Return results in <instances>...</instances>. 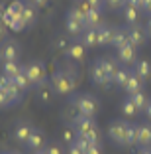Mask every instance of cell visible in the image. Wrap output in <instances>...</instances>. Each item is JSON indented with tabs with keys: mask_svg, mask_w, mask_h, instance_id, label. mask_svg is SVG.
Segmentation results:
<instances>
[{
	"mask_svg": "<svg viewBox=\"0 0 151 154\" xmlns=\"http://www.w3.org/2000/svg\"><path fill=\"white\" fill-rule=\"evenodd\" d=\"M20 57V44L14 40H6L0 45V59L2 61H18Z\"/></svg>",
	"mask_w": 151,
	"mask_h": 154,
	"instance_id": "9",
	"label": "cell"
},
{
	"mask_svg": "<svg viewBox=\"0 0 151 154\" xmlns=\"http://www.w3.org/2000/svg\"><path fill=\"white\" fill-rule=\"evenodd\" d=\"M4 14H6V8H4V4L0 2V20H4Z\"/></svg>",
	"mask_w": 151,
	"mask_h": 154,
	"instance_id": "48",
	"label": "cell"
},
{
	"mask_svg": "<svg viewBox=\"0 0 151 154\" xmlns=\"http://www.w3.org/2000/svg\"><path fill=\"white\" fill-rule=\"evenodd\" d=\"M45 154H65L59 144H47L45 146Z\"/></svg>",
	"mask_w": 151,
	"mask_h": 154,
	"instance_id": "38",
	"label": "cell"
},
{
	"mask_svg": "<svg viewBox=\"0 0 151 154\" xmlns=\"http://www.w3.org/2000/svg\"><path fill=\"white\" fill-rule=\"evenodd\" d=\"M102 26V10H90L86 14V28H98Z\"/></svg>",
	"mask_w": 151,
	"mask_h": 154,
	"instance_id": "25",
	"label": "cell"
},
{
	"mask_svg": "<svg viewBox=\"0 0 151 154\" xmlns=\"http://www.w3.org/2000/svg\"><path fill=\"white\" fill-rule=\"evenodd\" d=\"M71 105L77 109L79 115H86V117H96L100 111V103L94 95L90 93H79V95H71Z\"/></svg>",
	"mask_w": 151,
	"mask_h": 154,
	"instance_id": "2",
	"label": "cell"
},
{
	"mask_svg": "<svg viewBox=\"0 0 151 154\" xmlns=\"http://www.w3.org/2000/svg\"><path fill=\"white\" fill-rule=\"evenodd\" d=\"M2 22H4L10 30H14V32H22V30H26V28H28L26 22H24V18H22V14H10V12H6Z\"/></svg>",
	"mask_w": 151,
	"mask_h": 154,
	"instance_id": "14",
	"label": "cell"
},
{
	"mask_svg": "<svg viewBox=\"0 0 151 154\" xmlns=\"http://www.w3.org/2000/svg\"><path fill=\"white\" fill-rule=\"evenodd\" d=\"M14 83H16V85H18L20 89L24 91V93H26V91H28V89H30V87H31L30 79H28V75H26V73H24V71H22V73H18V75L14 77Z\"/></svg>",
	"mask_w": 151,
	"mask_h": 154,
	"instance_id": "32",
	"label": "cell"
},
{
	"mask_svg": "<svg viewBox=\"0 0 151 154\" xmlns=\"http://www.w3.org/2000/svg\"><path fill=\"white\" fill-rule=\"evenodd\" d=\"M141 87H143V79L135 71H132V75H129V79H128V83H126L124 91L128 93V95H133V93H139Z\"/></svg>",
	"mask_w": 151,
	"mask_h": 154,
	"instance_id": "18",
	"label": "cell"
},
{
	"mask_svg": "<svg viewBox=\"0 0 151 154\" xmlns=\"http://www.w3.org/2000/svg\"><path fill=\"white\" fill-rule=\"evenodd\" d=\"M36 131V128L31 127L30 122H26V121H20L16 127H14V140L16 142H22V144H26L28 142V138L31 136V132Z\"/></svg>",
	"mask_w": 151,
	"mask_h": 154,
	"instance_id": "12",
	"label": "cell"
},
{
	"mask_svg": "<svg viewBox=\"0 0 151 154\" xmlns=\"http://www.w3.org/2000/svg\"><path fill=\"white\" fill-rule=\"evenodd\" d=\"M122 16H124V20L128 22V26H133V24H138V20H139V8H135V6H132V4H124Z\"/></svg>",
	"mask_w": 151,
	"mask_h": 154,
	"instance_id": "21",
	"label": "cell"
},
{
	"mask_svg": "<svg viewBox=\"0 0 151 154\" xmlns=\"http://www.w3.org/2000/svg\"><path fill=\"white\" fill-rule=\"evenodd\" d=\"M102 61H104V67H106V71H108L110 77H114V73L122 67L120 61H118V57H102Z\"/></svg>",
	"mask_w": 151,
	"mask_h": 154,
	"instance_id": "29",
	"label": "cell"
},
{
	"mask_svg": "<svg viewBox=\"0 0 151 154\" xmlns=\"http://www.w3.org/2000/svg\"><path fill=\"white\" fill-rule=\"evenodd\" d=\"M126 44H129L128 42V34H126V28H116L114 30V38H112V45H114L116 50H120V48H124Z\"/></svg>",
	"mask_w": 151,
	"mask_h": 154,
	"instance_id": "24",
	"label": "cell"
},
{
	"mask_svg": "<svg viewBox=\"0 0 151 154\" xmlns=\"http://www.w3.org/2000/svg\"><path fill=\"white\" fill-rule=\"evenodd\" d=\"M45 144V134L39 131V128H36V131L31 132V136L28 138L26 142V148L28 150H33V152H37V150H41Z\"/></svg>",
	"mask_w": 151,
	"mask_h": 154,
	"instance_id": "15",
	"label": "cell"
},
{
	"mask_svg": "<svg viewBox=\"0 0 151 154\" xmlns=\"http://www.w3.org/2000/svg\"><path fill=\"white\" fill-rule=\"evenodd\" d=\"M145 12L149 14V18H151V2H149V6H147V8H145Z\"/></svg>",
	"mask_w": 151,
	"mask_h": 154,
	"instance_id": "49",
	"label": "cell"
},
{
	"mask_svg": "<svg viewBox=\"0 0 151 154\" xmlns=\"http://www.w3.org/2000/svg\"><path fill=\"white\" fill-rule=\"evenodd\" d=\"M22 18H24V22H26V26H33V24H36V20H37L36 6L26 4V8H24V12H22Z\"/></svg>",
	"mask_w": 151,
	"mask_h": 154,
	"instance_id": "26",
	"label": "cell"
},
{
	"mask_svg": "<svg viewBox=\"0 0 151 154\" xmlns=\"http://www.w3.org/2000/svg\"><path fill=\"white\" fill-rule=\"evenodd\" d=\"M24 71V65H20L18 61H2V73L4 75H8V77H16L18 73H22Z\"/></svg>",
	"mask_w": 151,
	"mask_h": 154,
	"instance_id": "23",
	"label": "cell"
},
{
	"mask_svg": "<svg viewBox=\"0 0 151 154\" xmlns=\"http://www.w3.org/2000/svg\"><path fill=\"white\" fill-rule=\"evenodd\" d=\"M114 30H116V26H108V24L98 26V45H112Z\"/></svg>",
	"mask_w": 151,
	"mask_h": 154,
	"instance_id": "16",
	"label": "cell"
},
{
	"mask_svg": "<svg viewBox=\"0 0 151 154\" xmlns=\"http://www.w3.org/2000/svg\"><path fill=\"white\" fill-rule=\"evenodd\" d=\"M75 144L79 146V148H83V150L86 152V150H89L90 146H94V142L90 140V138H89L86 134H77V140H75Z\"/></svg>",
	"mask_w": 151,
	"mask_h": 154,
	"instance_id": "33",
	"label": "cell"
},
{
	"mask_svg": "<svg viewBox=\"0 0 151 154\" xmlns=\"http://www.w3.org/2000/svg\"><path fill=\"white\" fill-rule=\"evenodd\" d=\"M143 2H145V0H126V4H132L139 10H143Z\"/></svg>",
	"mask_w": 151,
	"mask_h": 154,
	"instance_id": "41",
	"label": "cell"
},
{
	"mask_svg": "<svg viewBox=\"0 0 151 154\" xmlns=\"http://www.w3.org/2000/svg\"><path fill=\"white\" fill-rule=\"evenodd\" d=\"M122 115H126V117H133V115L138 113V107L133 105V101L129 99V97H126L124 101H122Z\"/></svg>",
	"mask_w": 151,
	"mask_h": 154,
	"instance_id": "30",
	"label": "cell"
},
{
	"mask_svg": "<svg viewBox=\"0 0 151 154\" xmlns=\"http://www.w3.org/2000/svg\"><path fill=\"white\" fill-rule=\"evenodd\" d=\"M24 8H26V2H24V0H12L10 6L6 8V12H10V14H22Z\"/></svg>",
	"mask_w": 151,
	"mask_h": 154,
	"instance_id": "34",
	"label": "cell"
},
{
	"mask_svg": "<svg viewBox=\"0 0 151 154\" xmlns=\"http://www.w3.org/2000/svg\"><path fill=\"white\" fill-rule=\"evenodd\" d=\"M33 154H43V150H37V152H33Z\"/></svg>",
	"mask_w": 151,
	"mask_h": 154,
	"instance_id": "51",
	"label": "cell"
},
{
	"mask_svg": "<svg viewBox=\"0 0 151 154\" xmlns=\"http://www.w3.org/2000/svg\"><path fill=\"white\" fill-rule=\"evenodd\" d=\"M49 83L55 89V93L63 97H71L75 91V77H73V71H69V69H57L49 77Z\"/></svg>",
	"mask_w": 151,
	"mask_h": 154,
	"instance_id": "1",
	"label": "cell"
},
{
	"mask_svg": "<svg viewBox=\"0 0 151 154\" xmlns=\"http://www.w3.org/2000/svg\"><path fill=\"white\" fill-rule=\"evenodd\" d=\"M65 154H86V152H85L83 148H79L77 144H71L69 148H67V152H65Z\"/></svg>",
	"mask_w": 151,
	"mask_h": 154,
	"instance_id": "40",
	"label": "cell"
},
{
	"mask_svg": "<svg viewBox=\"0 0 151 154\" xmlns=\"http://www.w3.org/2000/svg\"><path fill=\"white\" fill-rule=\"evenodd\" d=\"M24 73L28 75L31 87H39L43 83H47V71H45V65L39 59H31V61L24 63Z\"/></svg>",
	"mask_w": 151,
	"mask_h": 154,
	"instance_id": "3",
	"label": "cell"
},
{
	"mask_svg": "<svg viewBox=\"0 0 151 154\" xmlns=\"http://www.w3.org/2000/svg\"><path fill=\"white\" fill-rule=\"evenodd\" d=\"M55 89L51 87V83H43V85H39V87H36V97H37V101H39L41 105H49V103H53L55 101Z\"/></svg>",
	"mask_w": 151,
	"mask_h": 154,
	"instance_id": "13",
	"label": "cell"
},
{
	"mask_svg": "<svg viewBox=\"0 0 151 154\" xmlns=\"http://www.w3.org/2000/svg\"><path fill=\"white\" fill-rule=\"evenodd\" d=\"M138 144V125L128 122V128H126V146H133Z\"/></svg>",
	"mask_w": 151,
	"mask_h": 154,
	"instance_id": "27",
	"label": "cell"
},
{
	"mask_svg": "<svg viewBox=\"0 0 151 154\" xmlns=\"http://www.w3.org/2000/svg\"><path fill=\"white\" fill-rule=\"evenodd\" d=\"M65 57L69 59L71 63H83L86 59V45L75 38V40L69 44V48L65 50Z\"/></svg>",
	"mask_w": 151,
	"mask_h": 154,
	"instance_id": "4",
	"label": "cell"
},
{
	"mask_svg": "<svg viewBox=\"0 0 151 154\" xmlns=\"http://www.w3.org/2000/svg\"><path fill=\"white\" fill-rule=\"evenodd\" d=\"M126 128H128V122L126 121H122V119L112 121L110 127H108V136L112 138V142L126 146Z\"/></svg>",
	"mask_w": 151,
	"mask_h": 154,
	"instance_id": "6",
	"label": "cell"
},
{
	"mask_svg": "<svg viewBox=\"0 0 151 154\" xmlns=\"http://www.w3.org/2000/svg\"><path fill=\"white\" fill-rule=\"evenodd\" d=\"M71 125L75 127V131L79 132V134H86V136L92 134L94 131H98V128H96V122H94V119H92V117H86V115H79V113L73 117Z\"/></svg>",
	"mask_w": 151,
	"mask_h": 154,
	"instance_id": "5",
	"label": "cell"
},
{
	"mask_svg": "<svg viewBox=\"0 0 151 154\" xmlns=\"http://www.w3.org/2000/svg\"><path fill=\"white\" fill-rule=\"evenodd\" d=\"M2 154H20V152H2Z\"/></svg>",
	"mask_w": 151,
	"mask_h": 154,
	"instance_id": "50",
	"label": "cell"
},
{
	"mask_svg": "<svg viewBox=\"0 0 151 154\" xmlns=\"http://www.w3.org/2000/svg\"><path fill=\"white\" fill-rule=\"evenodd\" d=\"M145 32H147V38H151V18H149V22L145 24Z\"/></svg>",
	"mask_w": 151,
	"mask_h": 154,
	"instance_id": "47",
	"label": "cell"
},
{
	"mask_svg": "<svg viewBox=\"0 0 151 154\" xmlns=\"http://www.w3.org/2000/svg\"><path fill=\"white\" fill-rule=\"evenodd\" d=\"M90 4V8H94V10H104V6H106V2L104 0H86Z\"/></svg>",
	"mask_w": 151,
	"mask_h": 154,
	"instance_id": "39",
	"label": "cell"
},
{
	"mask_svg": "<svg viewBox=\"0 0 151 154\" xmlns=\"http://www.w3.org/2000/svg\"><path fill=\"white\" fill-rule=\"evenodd\" d=\"M143 113H145V117H147V119L151 121V101H149V105L145 107V111H143Z\"/></svg>",
	"mask_w": 151,
	"mask_h": 154,
	"instance_id": "46",
	"label": "cell"
},
{
	"mask_svg": "<svg viewBox=\"0 0 151 154\" xmlns=\"http://www.w3.org/2000/svg\"><path fill=\"white\" fill-rule=\"evenodd\" d=\"M138 154H151V146H139Z\"/></svg>",
	"mask_w": 151,
	"mask_h": 154,
	"instance_id": "45",
	"label": "cell"
},
{
	"mask_svg": "<svg viewBox=\"0 0 151 154\" xmlns=\"http://www.w3.org/2000/svg\"><path fill=\"white\" fill-rule=\"evenodd\" d=\"M43 154H45V150H43Z\"/></svg>",
	"mask_w": 151,
	"mask_h": 154,
	"instance_id": "52",
	"label": "cell"
},
{
	"mask_svg": "<svg viewBox=\"0 0 151 154\" xmlns=\"http://www.w3.org/2000/svg\"><path fill=\"white\" fill-rule=\"evenodd\" d=\"M138 146H151V125L149 122L138 125Z\"/></svg>",
	"mask_w": 151,
	"mask_h": 154,
	"instance_id": "17",
	"label": "cell"
},
{
	"mask_svg": "<svg viewBox=\"0 0 151 154\" xmlns=\"http://www.w3.org/2000/svg\"><path fill=\"white\" fill-rule=\"evenodd\" d=\"M86 154H102V148H100V144H94L86 150Z\"/></svg>",
	"mask_w": 151,
	"mask_h": 154,
	"instance_id": "43",
	"label": "cell"
},
{
	"mask_svg": "<svg viewBox=\"0 0 151 154\" xmlns=\"http://www.w3.org/2000/svg\"><path fill=\"white\" fill-rule=\"evenodd\" d=\"M133 71L138 73L143 81L149 79V77H151V61H149V59H138L135 65H133Z\"/></svg>",
	"mask_w": 151,
	"mask_h": 154,
	"instance_id": "22",
	"label": "cell"
},
{
	"mask_svg": "<svg viewBox=\"0 0 151 154\" xmlns=\"http://www.w3.org/2000/svg\"><path fill=\"white\" fill-rule=\"evenodd\" d=\"M79 40L83 42L86 48H96L98 45V28H86Z\"/></svg>",
	"mask_w": 151,
	"mask_h": 154,
	"instance_id": "19",
	"label": "cell"
},
{
	"mask_svg": "<svg viewBox=\"0 0 151 154\" xmlns=\"http://www.w3.org/2000/svg\"><path fill=\"white\" fill-rule=\"evenodd\" d=\"M132 71H133V69H129V67H126V65H122V67L114 73V77H112V83L124 89L126 83H128V79H129V75H132Z\"/></svg>",
	"mask_w": 151,
	"mask_h": 154,
	"instance_id": "20",
	"label": "cell"
},
{
	"mask_svg": "<svg viewBox=\"0 0 151 154\" xmlns=\"http://www.w3.org/2000/svg\"><path fill=\"white\" fill-rule=\"evenodd\" d=\"M10 105H12V101H10L8 93H6V91H2V89H0V109H8Z\"/></svg>",
	"mask_w": 151,
	"mask_h": 154,
	"instance_id": "35",
	"label": "cell"
},
{
	"mask_svg": "<svg viewBox=\"0 0 151 154\" xmlns=\"http://www.w3.org/2000/svg\"><path fill=\"white\" fill-rule=\"evenodd\" d=\"M77 134H79V132L75 131V127H67L65 131H63V136H61V140L63 142H67V144L71 146V144H75V140H77Z\"/></svg>",
	"mask_w": 151,
	"mask_h": 154,
	"instance_id": "31",
	"label": "cell"
},
{
	"mask_svg": "<svg viewBox=\"0 0 151 154\" xmlns=\"http://www.w3.org/2000/svg\"><path fill=\"white\" fill-rule=\"evenodd\" d=\"M31 6H36V8H41V6H47L49 0H30Z\"/></svg>",
	"mask_w": 151,
	"mask_h": 154,
	"instance_id": "42",
	"label": "cell"
},
{
	"mask_svg": "<svg viewBox=\"0 0 151 154\" xmlns=\"http://www.w3.org/2000/svg\"><path fill=\"white\" fill-rule=\"evenodd\" d=\"M10 83H12V77L4 75V73H0V89H2V91H6V89L10 87Z\"/></svg>",
	"mask_w": 151,
	"mask_h": 154,
	"instance_id": "37",
	"label": "cell"
},
{
	"mask_svg": "<svg viewBox=\"0 0 151 154\" xmlns=\"http://www.w3.org/2000/svg\"><path fill=\"white\" fill-rule=\"evenodd\" d=\"M128 97L133 101V105L138 107V111H145V107L149 105V99L143 95V91H139V93H133V95H128Z\"/></svg>",
	"mask_w": 151,
	"mask_h": 154,
	"instance_id": "28",
	"label": "cell"
},
{
	"mask_svg": "<svg viewBox=\"0 0 151 154\" xmlns=\"http://www.w3.org/2000/svg\"><path fill=\"white\" fill-rule=\"evenodd\" d=\"M104 2H106V6L112 8V10H122L124 4H126V0H104Z\"/></svg>",
	"mask_w": 151,
	"mask_h": 154,
	"instance_id": "36",
	"label": "cell"
},
{
	"mask_svg": "<svg viewBox=\"0 0 151 154\" xmlns=\"http://www.w3.org/2000/svg\"><path fill=\"white\" fill-rule=\"evenodd\" d=\"M126 34H128V42L133 45V48H141V45H145V40H147L145 26H139V24L128 26L126 28Z\"/></svg>",
	"mask_w": 151,
	"mask_h": 154,
	"instance_id": "7",
	"label": "cell"
},
{
	"mask_svg": "<svg viewBox=\"0 0 151 154\" xmlns=\"http://www.w3.org/2000/svg\"><path fill=\"white\" fill-rule=\"evenodd\" d=\"M6 38V24L0 20V40H4Z\"/></svg>",
	"mask_w": 151,
	"mask_h": 154,
	"instance_id": "44",
	"label": "cell"
},
{
	"mask_svg": "<svg viewBox=\"0 0 151 154\" xmlns=\"http://www.w3.org/2000/svg\"><path fill=\"white\" fill-rule=\"evenodd\" d=\"M65 28H67V34H69V36H73V38H80V36H83V32L86 30V24L83 22V20L75 18L71 12H67Z\"/></svg>",
	"mask_w": 151,
	"mask_h": 154,
	"instance_id": "10",
	"label": "cell"
},
{
	"mask_svg": "<svg viewBox=\"0 0 151 154\" xmlns=\"http://www.w3.org/2000/svg\"><path fill=\"white\" fill-rule=\"evenodd\" d=\"M135 50L138 48H133L132 44H126L124 48H120L118 50V61H120L122 65H135V61H138V54H135Z\"/></svg>",
	"mask_w": 151,
	"mask_h": 154,
	"instance_id": "11",
	"label": "cell"
},
{
	"mask_svg": "<svg viewBox=\"0 0 151 154\" xmlns=\"http://www.w3.org/2000/svg\"><path fill=\"white\" fill-rule=\"evenodd\" d=\"M90 79H92V83H94V85H106L108 81H112V77L108 75L106 67H104L102 57H98L96 61H94L92 69H90Z\"/></svg>",
	"mask_w": 151,
	"mask_h": 154,
	"instance_id": "8",
	"label": "cell"
}]
</instances>
